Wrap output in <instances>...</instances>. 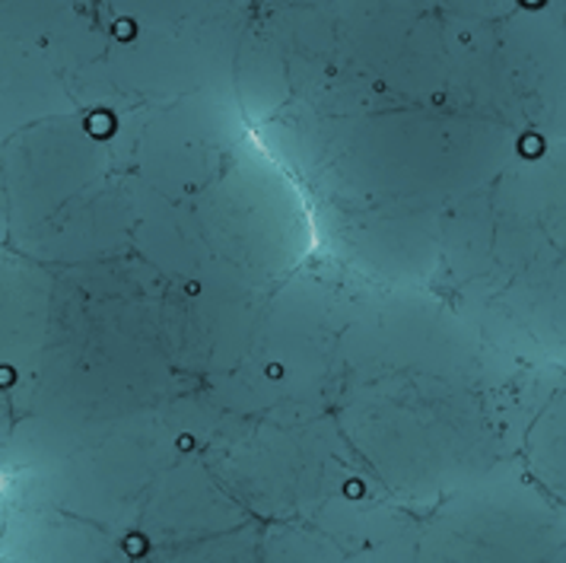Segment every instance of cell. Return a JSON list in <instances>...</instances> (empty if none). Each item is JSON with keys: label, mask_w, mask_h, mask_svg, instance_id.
<instances>
[{"label": "cell", "mask_w": 566, "mask_h": 563, "mask_svg": "<svg viewBox=\"0 0 566 563\" xmlns=\"http://www.w3.org/2000/svg\"><path fill=\"white\" fill-rule=\"evenodd\" d=\"M281 373H283V369H281V366H277V363H274V366H268V376H271V379H277Z\"/></svg>", "instance_id": "obj_5"}, {"label": "cell", "mask_w": 566, "mask_h": 563, "mask_svg": "<svg viewBox=\"0 0 566 563\" xmlns=\"http://www.w3.org/2000/svg\"><path fill=\"white\" fill-rule=\"evenodd\" d=\"M344 493H347L350 500H357V497H363V484H360V481H347Z\"/></svg>", "instance_id": "obj_3"}, {"label": "cell", "mask_w": 566, "mask_h": 563, "mask_svg": "<svg viewBox=\"0 0 566 563\" xmlns=\"http://www.w3.org/2000/svg\"><path fill=\"white\" fill-rule=\"evenodd\" d=\"M115 35H118L122 42H128V39L137 35V27H134L130 20H118V23H115Z\"/></svg>", "instance_id": "obj_1"}, {"label": "cell", "mask_w": 566, "mask_h": 563, "mask_svg": "<svg viewBox=\"0 0 566 563\" xmlns=\"http://www.w3.org/2000/svg\"><path fill=\"white\" fill-rule=\"evenodd\" d=\"M191 446H195V439H191V436H181L179 449H191Z\"/></svg>", "instance_id": "obj_4"}, {"label": "cell", "mask_w": 566, "mask_h": 563, "mask_svg": "<svg viewBox=\"0 0 566 563\" xmlns=\"http://www.w3.org/2000/svg\"><path fill=\"white\" fill-rule=\"evenodd\" d=\"M144 551H147V538L130 535L128 538V554H144Z\"/></svg>", "instance_id": "obj_2"}]
</instances>
